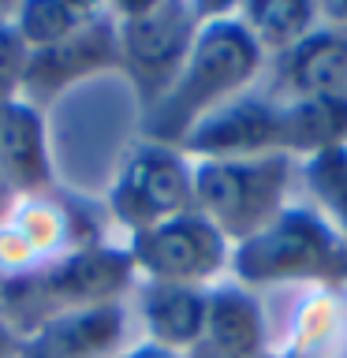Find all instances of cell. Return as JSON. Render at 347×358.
Wrapping results in <instances>:
<instances>
[{
    "instance_id": "obj_13",
    "label": "cell",
    "mask_w": 347,
    "mask_h": 358,
    "mask_svg": "<svg viewBox=\"0 0 347 358\" xmlns=\"http://www.w3.org/2000/svg\"><path fill=\"white\" fill-rule=\"evenodd\" d=\"M134 317L146 329V340L157 347H168L176 355H187L190 347L206 336V287H179V284H153L139 280L134 284Z\"/></svg>"
},
{
    "instance_id": "obj_23",
    "label": "cell",
    "mask_w": 347,
    "mask_h": 358,
    "mask_svg": "<svg viewBox=\"0 0 347 358\" xmlns=\"http://www.w3.org/2000/svg\"><path fill=\"white\" fill-rule=\"evenodd\" d=\"M15 351H19V340H15V332H11L8 324L0 321V358H11Z\"/></svg>"
},
{
    "instance_id": "obj_6",
    "label": "cell",
    "mask_w": 347,
    "mask_h": 358,
    "mask_svg": "<svg viewBox=\"0 0 347 358\" xmlns=\"http://www.w3.org/2000/svg\"><path fill=\"white\" fill-rule=\"evenodd\" d=\"M194 209V161L179 145L142 138L120 161L108 187V213L127 235Z\"/></svg>"
},
{
    "instance_id": "obj_16",
    "label": "cell",
    "mask_w": 347,
    "mask_h": 358,
    "mask_svg": "<svg viewBox=\"0 0 347 358\" xmlns=\"http://www.w3.org/2000/svg\"><path fill=\"white\" fill-rule=\"evenodd\" d=\"M347 150V97L284 101V153L291 161Z\"/></svg>"
},
{
    "instance_id": "obj_14",
    "label": "cell",
    "mask_w": 347,
    "mask_h": 358,
    "mask_svg": "<svg viewBox=\"0 0 347 358\" xmlns=\"http://www.w3.org/2000/svg\"><path fill=\"white\" fill-rule=\"evenodd\" d=\"M269 358H347V287H310Z\"/></svg>"
},
{
    "instance_id": "obj_12",
    "label": "cell",
    "mask_w": 347,
    "mask_h": 358,
    "mask_svg": "<svg viewBox=\"0 0 347 358\" xmlns=\"http://www.w3.org/2000/svg\"><path fill=\"white\" fill-rule=\"evenodd\" d=\"M0 176H4L11 198L45 194V190H52L56 179L41 108L22 97L0 105Z\"/></svg>"
},
{
    "instance_id": "obj_8",
    "label": "cell",
    "mask_w": 347,
    "mask_h": 358,
    "mask_svg": "<svg viewBox=\"0 0 347 358\" xmlns=\"http://www.w3.org/2000/svg\"><path fill=\"white\" fill-rule=\"evenodd\" d=\"M190 161H235V157H288L284 153V101L265 90L228 101L206 116L179 145Z\"/></svg>"
},
{
    "instance_id": "obj_5",
    "label": "cell",
    "mask_w": 347,
    "mask_h": 358,
    "mask_svg": "<svg viewBox=\"0 0 347 358\" xmlns=\"http://www.w3.org/2000/svg\"><path fill=\"white\" fill-rule=\"evenodd\" d=\"M101 239L105 235L94 213L75 209L67 198H56V190L19 194L0 213V284L34 276L56 257Z\"/></svg>"
},
{
    "instance_id": "obj_26",
    "label": "cell",
    "mask_w": 347,
    "mask_h": 358,
    "mask_svg": "<svg viewBox=\"0 0 347 358\" xmlns=\"http://www.w3.org/2000/svg\"><path fill=\"white\" fill-rule=\"evenodd\" d=\"M11 358H19V351H15V355H11Z\"/></svg>"
},
{
    "instance_id": "obj_19",
    "label": "cell",
    "mask_w": 347,
    "mask_h": 358,
    "mask_svg": "<svg viewBox=\"0 0 347 358\" xmlns=\"http://www.w3.org/2000/svg\"><path fill=\"white\" fill-rule=\"evenodd\" d=\"M310 206L347 239V150H332L299 164Z\"/></svg>"
},
{
    "instance_id": "obj_21",
    "label": "cell",
    "mask_w": 347,
    "mask_h": 358,
    "mask_svg": "<svg viewBox=\"0 0 347 358\" xmlns=\"http://www.w3.org/2000/svg\"><path fill=\"white\" fill-rule=\"evenodd\" d=\"M116 358H187V355H176V351H168V347H157L150 340H139V343H127Z\"/></svg>"
},
{
    "instance_id": "obj_20",
    "label": "cell",
    "mask_w": 347,
    "mask_h": 358,
    "mask_svg": "<svg viewBox=\"0 0 347 358\" xmlns=\"http://www.w3.org/2000/svg\"><path fill=\"white\" fill-rule=\"evenodd\" d=\"M27 60H30V49L19 38L15 22H11V11H0V105L22 97Z\"/></svg>"
},
{
    "instance_id": "obj_2",
    "label": "cell",
    "mask_w": 347,
    "mask_h": 358,
    "mask_svg": "<svg viewBox=\"0 0 347 358\" xmlns=\"http://www.w3.org/2000/svg\"><path fill=\"white\" fill-rule=\"evenodd\" d=\"M235 284L262 287H347V239L310 201H291L273 224L232 246Z\"/></svg>"
},
{
    "instance_id": "obj_25",
    "label": "cell",
    "mask_w": 347,
    "mask_h": 358,
    "mask_svg": "<svg viewBox=\"0 0 347 358\" xmlns=\"http://www.w3.org/2000/svg\"><path fill=\"white\" fill-rule=\"evenodd\" d=\"M8 201H11V190H8V183H4V176H0V213H4Z\"/></svg>"
},
{
    "instance_id": "obj_10",
    "label": "cell",
    "mask_w": 347,
    "mask_h": 358,
    "mask_svg": "<svg viewBox=\"0 0 347 358\" xmlns=\"http://www.w3.org/2000/svg\"><path fill=\"white\" fill-rule=\"evenodd\" d=\"M127 302L64 310L22 336L19 358H116L127 347Z\"/></svg>"
},
{
    "instance_id": "obj_9",
    "label": "cell",
    "mask_w": 347,
    "mask_h": 358,
    "mask_svg": "<svg viewBox=\"0 0 347 358\" xmlns=\"http://www.w3.org/2000/svg\"><path fill=\"white\" fill-rule=\"evenodd\" d=\"M105 71H120V45H116V11L105 8L101 15L83 27L71 38L34 49L27 60V78H22V101L45 105L64 90H75L86 78H97Z\"/></svg>"
},
{
    "instance_id": "obj_18",
    "label": "cell",
    "mask_w": 347,
    "mask_h": 358,
    "mask_svg": "<svg viewBox=\"0 0 347 358\" xmlns=\"http://www.w3.org/2000/svg\"><path fill=\"white\" fill-rule=\"evenodd\" d=\"M105 8L97 4H71V0H27V4L11 8V22H15L19 38L27 49H49V45L71 38L83 27H90Z\"/></svg>"
},
{
    "instance_id": "obj_17",
    "label": "cell",
    "mask_w": 347,
    "mask_h": 358,
    "mask_svg": "<svg viewBox=\"0 0 347 358\" xmlns=\"http://www.w3.org/2000/svg\"><path fill=\"white\" fill-rule=\"evenodd\" d=\"M235 15L243 19V27L269 60H276L321 27L325 11L310 0H254V4H235Z\"/></svg>"
},
{
    "instance_id": "obj_22",
    "label": "cell",
    "mask_w": 347,
    "mask_h": 358,
    "mask_svg": "<svg viewBox=\"0 0 347 358\" xmlns=\"http://www.w3.org/2000/svg\"><path fill=\"white\" fill-rule=\"evenodd\" d=\"M187 358H243V355H228V351H220V347H213V343H198V347H190Z\"/></svg>"
},
{
    "instance_id": "obj_3",
    "label": "cell",
    "mask_w": 347,
    "mask_h": 358,
    "mask_svg": "<svg viewBox=\"0 0 347 358\" xmlns=\"http://www.w3.org/2000/svg\"><path fill=\"white\" fill-rule=\"evenodd\" d=\"M299 161L291 157H235V161H194V209L232 246L273 224L291 201Z\"/></svg>"
},
{
    "instance_id": "obj_24",
    "label": "cell",
    "mask_w": 347,
    "mask_h": 358,
    "mask_svg": "<svg viewBox=\"0 0 347 358\" xmlns=\"http://www.w3.org/2000/svg\"><path fill=\"white\" fill-rule=\"evenodd\" d=\"M325 11V19H332V22H340V27H347V4H321Z\"/></svg>"
},
{
    "instance_id": "obj_4",
    "label": "cell",
    "mask_w": 347,
    "mask_h": 358,
    "mask_svg": "<svg viewBox=\"0 0 347 358\" xmlns=\"http://www.w3.org/2000/svg\"><path fill=\"white\" fill-rule=\"evenodd\" d=\"M112 11H116L120 75L127 78L139 112L146 116L183 71L209 8L187 0H150V4H127Z\"/></svg>"
},
{
    "instance_id": "obj_7",
    "label": "cell",
    "mask_w": 347,
    "mask_h": 358,
    "mask_svg": "<svg viewBox=\"0 0 347 358\" xmlns=\"http://www.w3.org/2000/svg\"><path fill=\"white\" fill-rule=\"evenodd\" d=\"M127 254L139 280L179 287H217L232 273V243L198 209L127 235Z\"/></svg>"
},
{
    "instance_id": "obj_1",
    "label": "cell",
    "mask_w": 347,
    "mask_h": 358,
    "mask_svg": "<svg viewBox=\"0 0 347 358\" xmlns=\"http://www.w3.org/2000/svg\"><path fill=\"white\" fill-rule=\"evenodd\" d=\"M265 71L269 56L250 38L235 8H209L172 90L142 116V138L183 145L206 116L257 90Z\"/></svg>"
},
{
    "instance_id": "obj_15",
    "label": "cell",
    "mask_w": 347,
    "mask_h": 358,
    "mask_svg": "<svg viewBox=\"0 0 347 358\" xmlns=\"http://www.w3.org/2000/svg\"><path fill=\"white\" fill-rule=\"evenodd\" d=\"M201 343H213L228 355L243 358H269L273 351V332H269L265 306L257 291L235 284V280H220L209 287V306H206V336Z\"/></svg>"
},
{
    "instance_id": "obj_11",
    "label": "cell",
    "mask_w": 347,
    "mask_h": 358,
    "mask_svg": "<svg viewBox=\"0 0 347 358\" xmlns=\"http://www.w3.org/2000/svg\"><path fill=\"white\" fill-rule=\"evenodd\" d=\"M265 94L276 101L299 97H347V27L321 19L295 49L269 60Z\"/></svg>"
}]
</instances>
